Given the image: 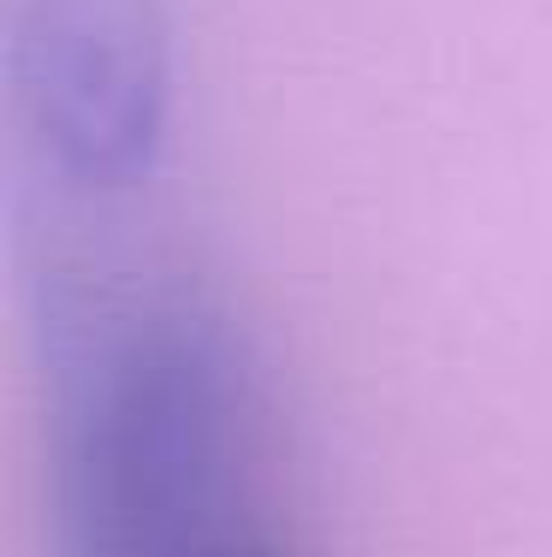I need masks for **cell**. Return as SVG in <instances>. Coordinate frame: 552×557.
Listing matches in <instances>:
<instances>
[{
  "instance_id": "1",
  "label": "cell",
  "mask_w": 552,
  "mask_h": 557,
  "mask_svg": "<svg viewBox=\"0 0 552 557\" xmlns=\"http://www.w3.org/2000/svg\"><path fill=\"white\" fill-rule=\"evenodd\" d=\"M261 386L191 290L113 297L60 350V557H203L256 522Z\"/></svg>"
},
{
  "instance_id": "2",
  "label": "cell",
  "mask_w": 552,
  "mask_h": 557,
  "mask_svg": "<svg viewBox=\"0 0 552 557\" xmlns=\"http://www.w3.org/2000/svg\"><path fill=\"white\" fill-rule=\"evenodd\" d=\"M19 113L72 196L131 202L167 166L179 30L167 0H24L12 48Z\"/></svg>"
},
{
  "instance_id": "3",
  "label": "cell",
  "mask_w": 552,
  "mask_h": 557,
  "mask_svg": "<svg viewBox=\"0 0 552 557\" xmlns=\"http://www.w3.org/2000/svg\"><path fill=\"white\" fill-rule=\"evenodd\" d=\"M203 557H280V552H273V540L261 534V528H249V534L226 540V546H214V552H203Z\"/></svg>"
}]
</instances>
